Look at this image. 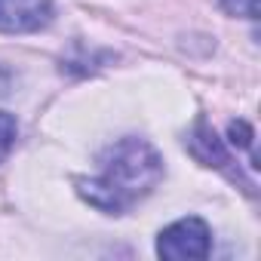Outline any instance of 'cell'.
<instances>
[{
    "label": "cell",
    "mask_w": 261,
    "mask_h": 261,
    "mask_svg": "<svg viewBox=\"0 0 261 261\" xmlns=\"http://www.w3.org/2000/svg\"><path fill=\"white\" fill-rule=\"evenodd\" d=\"M188 145H191L194 157H197V160H203L206 166H215V169H227V175H230V178H240V169L233 166V160H230L227 148L221 145V139L212 133V129H209L203 120L197 123V129H194V136L188 139Z\"/></svg>",
    "instance_id": "obj_4"
},
{
    "label": "cell",
    "mask_w": 261,
    "mask_h": 261,
    "mask_svg": "<svg viewBox=\"0 0 261 261\" xmlns=\"http://www.w3.org/2000/svg\"><path fill=\"white\" fill-rule=\"evenodd\" d=\"M209 249H212L209 224L203 218H194V215L178 218L157 240V255L172 258V261H197V258H206Z\"/></svg>",
    "instance_id": "obj_2"
},
{
    "label": "cell",
    "mask_w": 261,
    "mask_h": 261,
    "mask_svg": "<svg viewBox=\"0 0 261 261\" xmlns=\"http://www.w3.org/2000/svg\"><path fill=\"white\" fill-rule=\"evenodd\" d=\"M163 178V160L145 139H120L98 157L89 178H77V194L108 215H123L145 200Z\"/></svg>",
    "instance_id": "obj_1"
},
{
    "label": "cell",
    "mask_w": 261,
    "mask_h": 261,
    "mask_svg": "<svg viewBox=\"0 0 261 261\" xmlns=\"http://www.w3.org/2000/svg\"><path fill=\"white\" fill-rule=\"evenodd\" d=\"M53 0H0V31L34 34L53 22Z\"/></svg>",
    "instance_id": "obj_3"
},
{
    "label": "cell",
    "mask_w": 261,
    "mask_h": 261,
    "mask_svg": "<svg viewBox=\"0 0 261 261\" xmlns=\"http://www.w3.org/2000/svg\"><path fill=\"white\" fill-rule=\"evenodd\" d=\"M10 83H13V74H10V68H4V65H0V95H7V92H10Z\"/></svg>",
    "instance_id": "obj_8"
},
{
    "label": "cell",
    "mask_w": 261,
    "mask_h": 261,
    "mask_svg": "<svg viewBox=\"0 0 261 261\" xmlns=\"http://www.w3.org/2000/svg\"><path fill=\"white\" fill-rule=\"evenodd\" d=\"M16 136H19V126H16V117L0 111V163H4L16 145Z\"/></svg>",
    "instance_id": "obj_5"
},
{
    "label": "cell",
    "mask_w": 261,
    "mask_h": 261,
    "mask_svg": "<svg viewBox=\"0 0 261 261\" xmlns=\"http://www.w3.org/2000/svg\"><path fill=\"white\" fill-rule=\"evenodd\" d=\"M221 7L230 16H243V19H258V0H221Z\"/></svg>",
    "instance_id": "obj_6"
},
{
    "label": "cell",
    "mask_w": 261,
    "mask_h": 261,
    "mask_svg": "<svg viewBox=\"0 0 261 261\" xmlns=\"http://www.w3.org/2000/svg\"><path fill=\"white\" fill-rule=\"evenodd\" d=\"M230 145L237 148H246V151H252V129L246 126V123H230ZM255 154V151H252Z\"/></svg>",
    "instance_id": "obj_7"
}]
</instances>
